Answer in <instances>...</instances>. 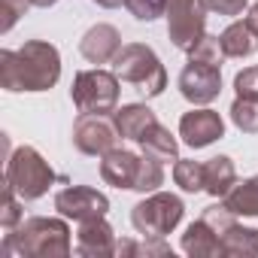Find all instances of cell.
I'll use <instances>...</instances> for the list:
<instances>
[{
  "label": "cell",
  "instance_id": "obj_1",
  "mask_svg": "<svg viewBox=\"0 0 258 258\" xmlns=\"http://www.w3.org/2000/svg\"><path fill=\"white\" fill-rule=\"evenodd\" d=\"M61 79V52L46 40L0 49V85L7 91H49Z\"/></svg>",
  "mask_w": 258,
  "mask_h": 258
},
{
  "label": "cell",
  "instance_id": "obj_2",
  "mask_svg": "<svg viewBox=\"0 0 258 258\" xmlns=\"http://www.w3.org/2000/svg\"><path fill=\"white\" fill-rule=\"evenodd\" d=\"M4 258H67L73 252L70 240V225L67 219L55 216H31L22 219L16 228L7 231L4 246H0Z\"/></svg>",
  "mask_w": 258,
  "mask_h": 258
},
{
  "label": "cell",
  "instance_id": "obj_3",
  "mask_svg": "<svg viewBox=\"0 0 258 258\" xmlns=\"http://www.w3.org/2000/svg\"><path fill=\"white\" fill-rule=\"evenodd\" d=\"M112 70L121 82L134 85V91L146 100L164 94L167 88V70L155 55V49L146 43H124L112 58Z\"/></svg>",
  "mask_w": 258,
  "mask_h": 258
},
{
  "label": "cell",
  "instance_id": "obj_4",
  "mask_svg": "<svg viewBox=\"0 0 258 258\" xmlns=\"http://www.w3.org/2000/svg\"><path fill=\"white\" fill-rule=\"evenodd\" d=\"M55 170L52 164L34 149V146H19L7 158V185L16 188L22 201H40L52 185H55Z\"/></svg>",
  "mask_w": 258,
  "mask_h": 258
},
{
  "label": "cell",
  "instance_id": "obj_5",
  "mask_svg": "<svg viewBox=\"0 0 258 258\" xmlns=\"http://www.w3.org/2000/svg\"><path fill=\"white\" fill-rule=\"evenodd\" d=\"M182 216H185L182 198L161 188L152 195H143V201L131 207V225L140 237H167L179 228Z\"/></svg>",
  "mask_w": 258,
  "mask_h": 258
},
{
  "label": "cell",
  "instance_id": "obj_6",
  "mask_svg": "<svg viewBox=\"0 0 258 258\" xmlns=\"http://www.w3.org/2000/svg\"><path fill=\"white\" fill-rule=\"evenodd\" d=\"M118 85L121 79L115 76V70H79L73 76V88H70V100L79 112H91V115H112L118 109Z\"/></svg>",
  "mask_w": 258,
  "mask_h": 258
},
{
  "label": "cell",
  "instance_id": "obj_7",
  "mask_svg": "<svg viewBox=\"0 0 258 258\" xmlns=\"http://www.w3.org/2000/svg\"><path fill=\"white\" fill-rule=\"evenodd\" d=\"M167 37L179 52H191L207 34V10L201 0H164Z\"/></svg>",
  "mask_w": 258,
  "mask_h": 258
},
{
  "label": "cell",
  "instance_id": "obj_8",
  "mask_svg": "<svg viewBox=\"0 0 258 258\" xmlns=\"http://www.w3.org/2000/svg\"><path fill=\"white\" fill-rule=\"evenodd\" d=\"M118 137L121 134H118L112 115H91V112H79V118L73 121V134H70L76 152L88 158H100L109 149H115Z\"/></svg>",
  "mask_w": 258,
  "mask_h": 258
},
{
  "label": "cell",
  "instance_id": "obj_9",
  "mask_svg": "<svg viewBox=\"0 0 258 258\" xmlns=\"http://www.w3.org/2000/svg\"><path fill=\"white\" fill-rule=\"evenodd\" d=\"M176 88H179V94L191 106H207L222 91V67L201 64V61H191L188 58V64L182 67V73L176 79Z\"/></svg>",
  "mask_w": 258,
  "mask_h": 258
},
{
  "label": "cell",
  "instance_id": "obj_10",
  "mask_svg": "<svg viewBox=\"0 0 258 258\" xmlns=\"http://www.w3.org/2000/svg\"><path fill=\"white\" fill-rule=\"evenodd\" d=\"M55 210L64 219L88 222V219H100L109 213V198L91 185H67L55 195Z\"/></svg>",
  "mask_w": 258,
  "mask_h": 258
},
{
  "label": "cell",
  "instance_id": "obj_11",
  "mask_svg": "<svg viewBox=\"0 0 258 258\" xmlns=\"http://www.w3.org/2000/svg\"><path fill=\"white\" fill-rule=\"evenodd\" d=\"M179 137L188 149H207L225 137V118L210 106H195L179 118Z\"/></svg>",
  "mask_w": 258,
  "mask_h": 258
},
{
  "label": "cell",
  "instance_id": "obj_12",
  "mask_svg": "<svg viewBox=\"0 0 258 258\" xmlns=\"http://www.w3.org/2000/svg\"><path fill=\"white\" fill-rule=\"evenodd\" d=\"M115 249H118L115 231H112V225H109L103 216H100V219L79 222L76 246H73L76 255H82V258H112Z\"/></svg>",
  "mask_w": 258,
  "mask_h": 258
},
{
  "label": "cell",
  "instance_id": "obj_13",
  "mask_svg": "<svg viewBox=\"0 0 258 258\" xmlns=\"http://www.w3.org/2000/svg\"><path fill=\"white\" fill-rule=\"evenodd\" d=\"M121 46L124 43H121L118 28L115 25H106V22L91 25L82 34V40H79V52H82V58L88 64H112V58L118 55Z\"/></svg>",
  "mask_w": 258,
  "mask_h": 258
},
{
  "label": "cell",
  "instance_id": "obj_14",
  "mask_svg": "<svg viewBox=\"0 0 258 258\" xmlns=\"http://www.w3.org/2000/svg\"><path fill=\"white\" fill-rule=\"evenodd\" d=\"M140 161H143V155L115 146V149H109L106 155H100V176H103V182L112 185V188H127V191H134V179H137Z\"/></svg>",
  "mask_w": 258,
  "mask_h": 258
},
{
  "label": "cell",
  "instance_id": "obj_15",
  "mask_svg": "<svg viewBox=\"0 0 258 258\" xmlns=\"http://www.w3.org/2000/svg\"><path fill=\"white\" fill-rule=\"evenodd\" d=\"M179 246H182V252L191 255V258H222V255H225L219 234H216L204 219H198V222H191V225L185 228Z\"/></svg>",
  "mask_w": 258,
  "mask_h": 258
},
{
  "label": "cell",
  "instance_id": "obj_16",
  "mask_svg": "<svg viewBox=\"0 0 258 258\" xmlns=\"http://www.w3.org/2000/svg\"><path fill=\"white\" fill-rule=\"evenodd\" d=\"M112 121H115L118 134H121L124 140L140 143V137L149 131L158 118H155V112H152L146 103H124V106H118V109L112 112Z\"/></svg>",
  "mask_w": 258,
  "mask_h": 258
},
{
  "label": "cell",
  "instance_id": "obj_17",
  "mask_svg": "<svg viewBox=\"0 0 258 258\" xmlns=\"http://www.w3.org/2000/svg\"><path fill=\"white\" fill-rule=\"evenodd\" d=\"M140 149L143 155L161 161V164H176L179 161V140L170 134V127H164L161 121H155L149 131L140 137Z\"/></svg>",
  "mask_w": 258,
  "mask_h": 258
},
{
  "label": "cell",
  "instance_id": "obj_18",
  "mask_svg": "<svg viewBox=\"0 0 258 258\" xmlns=\"http://www.w3.org/2000/svg\"><path fill=\"white\" fill-rule=\"evenodd\" d=\"M237 182V167H234V158L228 155H216L210 161H204V191L213 195V198H225Z\"/></svg>",
  "mask_w": 258,
  "mask_h": 258
},
{
  "label": "cell",
  "instance_id": "obj_19",
  "mask_svg": "<svg viewBox=\"0 0 258 258\" xmlns=\"http://www.w3.org/2000/svg\"><path fill=\"white\" fill-rule=\"evenodd\" d=\"M222 252L228 258H255L258 255V228H246L240 222H231L222 234Z\"/></svg>",
  "mask_w": 258,
  "mask_h": 258
},
{
  "label": "cell",
  "instance_id": "obj_20",
  "mask_svg": "<svg viewBox=\"0 0 258 258\" xmlns=\"http://www.w3.org/2000/svg\"><path fill=\"white\" fill-rule=\"evenodd\" d=\"M219 43H222V49H225L228 58H249V55H255V49H258V37H255V31L246 25V19H234V22L219 34Z\"/></svg>",
  "mask_w": 258,
  "mask_h": 258
},
{
  "label": "cell",
  "instance_id": "obj_21",
  "mask_svg": "<svg viewBox=\"0 0 258 258\" xmlns=\"http://www.w3.org/2000/svg\"><path fill=\"white\" fill-rule=\"evenodd\" d=\"M222 204L240 219H258V173L255 176H249V179H237L234 182V188L222 198Z\"/></svg>",
  "mask_w": 258,
  "mask_h": 258
},
{
  "label": "cell",
  "instance_id": "obj_22",
  "mask_svg": "<svg viewBox=\"0 0 258 258\" xmlns=\"http://www.w3.org/2000/svg\"><path fill=\"white\" fill-rule=\"evenodd\" d=\"M231 121L240 134H258V97H234L231 103Z\"/></svg>",
  "mask_w": 258,
  "mask_h": 258
},
{
  "label": "cell",
  "instance_id": "obj_23",
  "mask_svg": "<svg viewBox=\"0 0 258 258\" xmlns=\"http://www.w3.org/2000/svg\"><path fill=\"white\" fill-rule=\"evenodd\" d=\"M173 182H176L185 195H198V191H204V161L179 158V161L173 164Z\"/></svg>",
  "mask_w": 258,
  "mask_h": 258
},
{
  "label": "cell",
  "instance_id": "obj_24",
  "mask_svg": "<svg viewBox=\"0 0 258 258\" xmlns=\"http://www.w3.org/2000/svg\"><path fill=\"white\" fill-rule=\"evenodd\" d=\"M161 185H164V164L155 161V158H149V155H143L140 170H137V179H134V191L152 195V191H158Z\"/></svg>",
  "mask_w": 258,
  "mask_h": 258
},
{
  "label": "cell",
  "instance_id": "obj_25",
  "mask_svg": "<svg viewBox=\"0 0 258 258\" xmlns=\"http://www.w3.org/2000/svg\"><path fill=\"white\" fill-rule=\"evenodd\" d=\"M188 58L191 61H201V64H213V67H222L225 64V49H222V43H219V37H213V34H204L201 37V43L188 52Z\"/></svg>",
  "mask_w": 258,
  "mask_h": 258
},
{
  "label": "cell",
  "instance_id": "obj_26",
  "mask_svg": "<svg viewBox=\"0 0 258 258\" xmlns=\"http://www.w3.org/2000/svg\"><path fill=\"white\" fill-rule=\"evenodd\" d=\"M22 219H25V213H22V198L16 195L13 185L4 182V210H0V225L10 231V228H16Z\"/></svg>",
  "mask_w": 258,
  "mask_h": 258
},
{
  "label": "cell",
  "instance_id": "obj_27",
  "mask_svg": "<svg viewBox=\"0 0 258 258\" xmlns=\"http://www.w3.org/2000/svg\"><path fill=\"white\" fill-rule=\"evenodd\" d=\"M31 0H0V13H4V22H0V34H10L16 28V22L31 10Z\"/></svg>",
  "mask_w": 258,
  "mask_h": 258
},
{
  "label": "cell",
  "instance_id": "obj_28",
  "mask_svg": "<svg viewBox=\"0 0 258 258\" xmlns=\"http://www.w3.org/2000/svg\"><path fill=\"white\" fill-rule=\"evenodd\" d=\"M124 7L137 22H155L164 16V0H127Z\"/></svg>",
  "mask_w": 258,
  "mask_h": 258
},
{
  "label": "cell",
  "instance_id": "obj_29",
  "mask_svg": "<svg viewBox=\"0 0 258 258\" xmlns=\"http://www.w3.org/2000/svg\"><path fill=\"white\" fill-rule=\"evenodd\" d=\"M234 91L240 97H258V64L255 67H243L234 76Z\"/></svg>",
  "mask_w": 258,
  "mask_h": 258
},
{
  "label": "cell",
  "instance_id": "obj_30",
  "mask_svg": "<svg viewBox=\"0 0 258 258\" xmlns=\"http://www.w3.org/2000/svg\"><path fill=\"white\" fill-rule=\"evenodd\" d=\"M207 13H216V16H228V19H237L243 16V10L249 7V0H201Z\"/></svg>",
  "mask_w": 258,
  "mask_h": 258
},
{
  "label": "cell",
  "instance_id": "obj_31",
  "mask_svg": "<svg viewBox=\"0 0 258 258\" xmlns=\"http://www.w3.org/2000/svg\"><path fill=\"white\" fill-rule=\"evenodd\" d=\"M246 25H249V28L255 31V37H258V0L249 7V13H246Z\"/></svg>",
  "mask_w": 258,
  "mask_h": 258
},
{
  "label": "cell",
  "instance_id": "obj_32",
  "mask_svg": "<svg viewBox=\"0 0 258 258\" xmlns=\"http://www.w3.org/2000/svg\"><path fill=\"white\" fill-rule=\"evenodd\" d=\"M97 7H103V10H115V7H124L127 0H94Z\"/></svg>",
  "mask_w": 258,
  "mask_h": 258
},
{
  "label": "cell",
  "instance_id": "obj_33",
  "mask_svg": "<svg viewBox=\"0 0 258 258\" xmlns=\"http://www.w3.org/2000/svg\"><path fill=\"white\" fill-rule=\"evenodd\" d=\"M31 4L37 7V10H49V7H55L58 0H31Z\"/></svg>",
  "mask_w": 258,
  "mask_h": 258
}]
</instances>
